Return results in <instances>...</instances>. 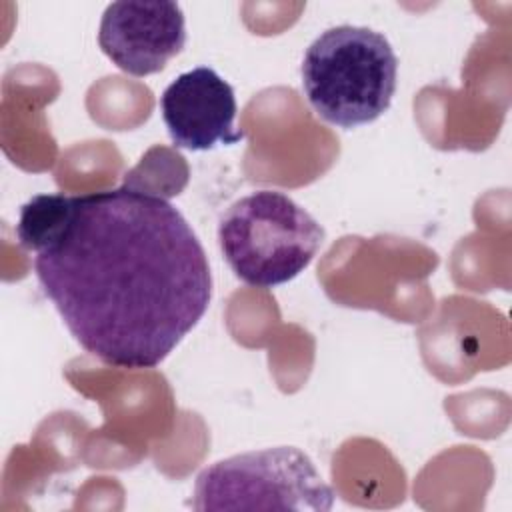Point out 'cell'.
<instances>
[{"label":"cell","instance_id":"6da1fadb","mask_svg":"<svg viewBox=\"0 0 512 512\" xmlns=\"http://www.w3.org/2000/svg\"><path fill=\"white\" fill-rule=\"evenodd\" d=\"M16 234L70 334L104 364L158 366L208 310L206 252L162 196L126 186L38 194Z\"/></svg>","mask_w":512,"mask_h":512},{"label":"cell","instance_id":"7a4b0ae2","mask_svg":"<svg viewBox=\"0 0 512 512\" xmlns=\"http://www.w3.org/2000/svg\"><path fill=\"white\" fill-rule=\"evenodd\" d=\"M398 58L384 34L366 26L324 30L302 60V88L314 112L340 128L380 118L396 92Z\"/></svg>","mask_w":512,"mask_h":512},{"label":"cell","instance_id":"3957f363","mask_svg":"<svg viewBox=\"0 0 512 512\" xmlns=\"http://www.w3.org/2000/svg\"><path fill=\"white\" fill-rule=\"evenodd\" d=\"M324 228L276 190L242 196L222 214L220 250L232 272L256 288H272L296 278L318 254Z\"/></svg>","mask_w":512,"mask_h":512},{"label":"cell","instance_id":"277c9868","mask_svg":"<svg viewBox=\"0 0 512 512\" xmlns=\"http://www.w3.org/2000/svg\"><path fill=\"white\" fill-rule=\"evenodd\" d=\"M334 490L294 446L250 450L204 468L194 484L196 510H316L334 506Z\"/></svg>","mask_w":512,"mask_h":512},{"label":"cell","instance_id":"5b68a950","mask_svg":"<svg viewBox=\"0 0 512 512\" xmlns=\"http://www.w3.org/2000/svg\"><path fill=\"white\" fill-rule=\"evenodd\" d=\"M98 44L126 74L160 72L186 44V20L176 2H112L106 6Z\"/></svg>","mask_w":512,"mask_h":512},{"label":"cell","instance_id":"8992f818","mask_svg":"<svg viewBox=\"0 0 512 512\" xmlns=\"http://www.w3.org/2000/svg\"><path fill=\"white\" fill-rule=\"evenodd\" d=\"M160 112L178 148L200 152L244 138L234 126L238 112L234 88L208 66L176 76L160 96Z\"/></svg>","mask_w":512,"mask_h":512}]
</instances>
